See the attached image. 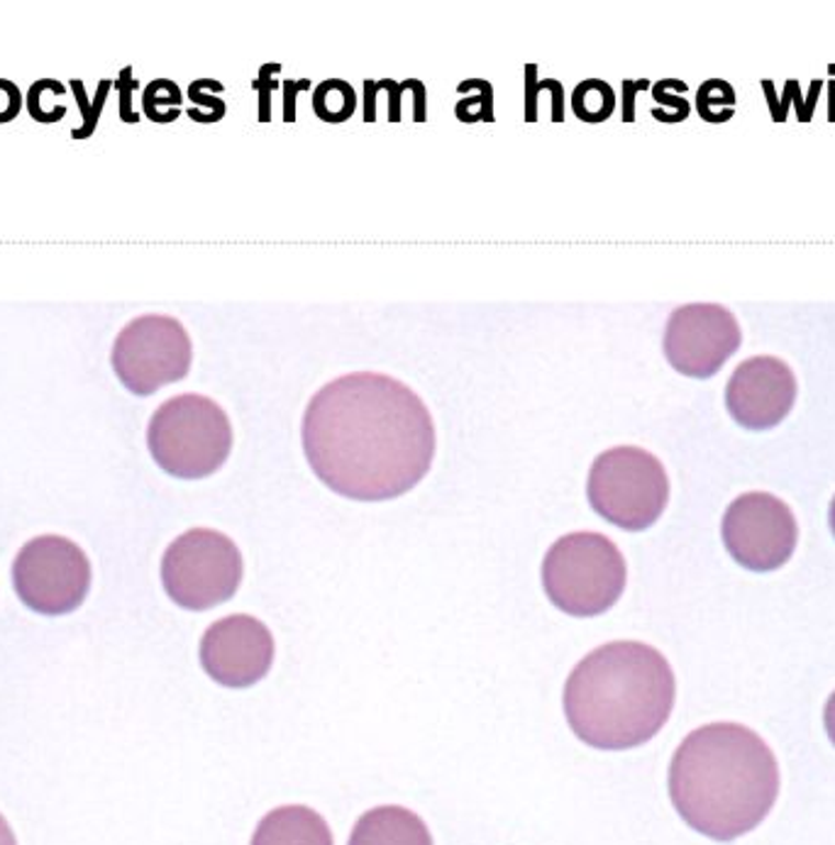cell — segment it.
<instances>
[{
  "label": "cell",
  "instance_id": "cell-1",
  "mask_svg": "<svg viewBox=\"0 0 835 845\" xmlns=\"http://www.w3.org/2000/svg\"><path fill=\"white\" fill-rule=\"evenodd\" d=\"M301 438L318 480L354 502L404 496L436 458L428 406L414 388L379 372H352L325 384L311 398Z\"/></svg>",
  "mask_w": 835,
  "mask_h": 845
},
{
  "label": "cell",
  "instance_id": "cell-2",
  "mask_svg": "<svg viewBox=\"0 0 835 845\" xmlns=\"http://www.w3.org/2000/svg\"><path fill=\"white\" fill-rule=\"evenodd\" d=\"M777 795L775 753L747 725H701L672 757V804L693 831L713 841H735L760 826Z\"/></svg>",
  "mask_w": 835,
  "mask_h": 845
},
{
  "label": "cell",
  "instance_id": "cell-3",
  "mask_svg": "<svg viewBox=\"0 0 835 845\" xmlns=\"http://www.w3.org/2000/svg\"><path fill=\"white\" fill-rule=\"evenodd\" d=\"M675 691V672L659 650L616 641L572 669L562 701L579 741L599 751H631L663 731Z\"/></svg>",
  "mask_w": 835,
  "mask_h": 845
},
{
  "label": "cell",
  "instance_id": "cell-4",
  "mask_svg": "<svg viewBox=\"0 0 835 845\" xmlns=\"http://www.w3.org/2000/svg\"><path fill=\"white\" fill-rule=\"evenodd\" d=\"M628 567L623 552L601 533H567L542 560V587L560 611L591 619L623 597Z\"/></svg>",
  "mask_w": 835,
  "mask_h": 845
},
{
  "label": "cell",
  "instance_id": "cell-5",
  "mask_svg": "<svg viewBox=\"0 0 835 845\" xmlns=\"http://www.w3.org/2000/svg\"><path fill=\"white\" fill-rule=\"evenodd\" d=\"M151 458L177 480L218 472L233 450V426L213 398L181 394L165 401L147 426Z\"/></svg>",
  "mask_w": 835,
  "mask_h": 845
},
{
  "label": "cell",
  "instance_id": "cell-6",
  "mask_svg": "<svg viewBox=\"0 0 835 845\" xmlns=\"http://www.w3.org/2000/svg\"><path fill=\"white\" fill-rule=\"evenodd\" d=\"M587 498L596 514L623 530H645L665 514L669 480L653 452L621 446L594 460Z\"/></svg>",
  "mask_w": 835,
  "mask_h": 845
},
{
  "label": "cell",
  "instance_id": "cell-7",
  "mask_svg": "<svg viewBox=\"0 0 835 845\" xmlns=\"http://www.w3.org/2000/svg\"><path fill=\"white\" fill-rule=\"evenodd\" d=\"M242 570L240 548L230 538L213 528H191L161 557V584L181 609L205 611L235 597Z\"/></svg>",
  "mask_w": 835,
  "mask_h": 845
},
{
  "label": "cell",
  "instance_id": "cell-8",
  "mask_svg": "<svg viewBox=\"0 0 835 845\" xmlns=\"http://www.w3.org/2000/svg\"><path fill=\"white\" fill-rule=\"evenodd\" d=\"M193 348L183 325L161 313L129 320L113 345V370L127 392L149 396L181 382L191 370Z\"/></svg>",
  "mask_w": 835,
  "mask_h": 845
},
{
  "label": "cell",
  "instance_id": "cell-9",
  "mask_svg": "<svg viewBox=\"0 0 835 845\" xmlns=\"http://www.w3.org/2000/svg\"><path fill=\"white\" fill-rule=\"evenodd\" d=\"M13 584L27 609L64 616L79 609L89 594L91 562L69 538L40 536L18 552Z\"/></svg>",
  "mask_w": 835,
  "mask_h": 845
},
{
  "label": "cell",
  "instance_id": "cell-10",
  "mask_svg": "<svg viewBox=\"0 0 835 845\" xmlns=\"http://www.w3.org/2000/svg\"><path fill=\"white\" fill-rule=\"evenodd\" d=\"M731 557L753 572H772L794 555L799 528L791 508L767 492L737 496L721 523Z\"/></svg>",
  "mask_w": 835,
  "mask_h": 845
},
{
  "label": "cell",
  "instance_id": "cell-11",
  "mask_svg": "<svg viewBox=\"0 0 835 845\" xmlns=\"http://www.w3.org/2000/svg\"><path fill=\"white\" fill-rule=\"evenodd\" d=\"M743 342L741 325L719 303H687L672 313L665 328V357L679 374L709 379Z\"/></svg>",
  "mask_w": 835,
  "mask_h": 845
},
{
  "label": "cell",
  "instance_id": "cell-12",
  "mask_svg": "<svg viewBox=\"0 0 835 845\" xmlns=\"http://www.w3.org/2000/svg\"><path fill=\"white\" fill-rule=\"evenodd\" d=\"M274 635L252 616H225L205 631L201 665L213 681L242 689L264 679L274 663Z\"/></svg>",
  "mask_w": 835,
  "mask_h": 845
},
{
  "label": "cell",
  "instance_id": "cell-13",
  "mask_svg": "<svg viewBox=\"0 0 835 845\" xmlns=\"http://www.w3.org/2000/svg\"><path fill=\"white\" fill-rule=\"evenodd\" d=\"M797 401V376L779 357H751L735 367L725 386V406L735 422L767 430L782 422Z\"/></svg>",
  "mask_w": 835,
  "mask_h": 845
},
{
  "label": "cell",
  "instance_id": "cell-14",
  "mask_svg": "<svg viewBox=\"0 0 835 845\" xmlns=\"http://www.w3.org/2000/svg\"><path fill=\"white\" fill-rule=\"evenodd\" d=\"M347 845H432V836L414 811L388 804L362 814Z\"/></svg>",
  "mask_w": 835,
  "mask_h": 845
},
{
  "label": "cell",
  "instance_id": "cell-15",
  "mask_svg": "<svg viewBox=\"0 0 835 845\" xmlns=\"http://www.w3.org/2000/svg\"><path fill=\"white\" fill-rule=\"evenodd\" d=\"M252 845H332L328 821L311 807H279L257 823Z\"/></svg>",
  "mask_w": 835,
  "mask_h": 845
},
{
  "label": "cell",
  "instance_id": "cell-16",
  "mask_svg": "<svg viewBox=\"0 0 835 845\" xmlns=\"http://www.w3.org/2000/svg\"><path fill=\"white\" fill-rule=\"evenodd\" d=\"M572 108L584 123H603L616 108L613 89L599 79L582 81L572 93Z\"/></svg>",
  "mask_w": 835,
  "mask_h": 845
},
{
  "label": "cell",
  "instance_id": "cell-17",
  "mask_svg": "<svg viewBox=\"0 0 835 845\" xmlns=\"http://www.w3.org/2000/svg\"><path fill=\"white\" fill-rule=\"evenodd\" d=\"M357 93L347 81L330 79L313 93V111L328 123H345L354 113Z\"/></svg>",
  "mask_w": 835,
  "mask_h": 845
},
{
  "label": "cell",
  "instance_id": "cell-18",
  "mask_svg": "<svg viewBox=\"0 0 835 845\" xmlns=\"http://www.w3.org/2000/svg\"><path fill=\"white\" fill-rule=\"evenodd\" d=\"M697 108L699 115L709 123H725L731 121L735 113V91L729 81L711 79L699 89L697 93Z\"/></svg>",
  "mask_w": 835,
  "mask_h": 845
},
{
  "label": "cell",
  "instance_id": "cell-19",
  "mask_svg": "<svg viewBox=\"0 0 835 845\" xmlns=\"http://www.w3.org/2000/svg\"><path fill=\"white\" fill-rule=\"evenodd\" d=\"M181 91L171 81H155L145 91V113L157 123H171L179 115Z\"/></svg>",
  "mask_w": 835,
  "mask_h": 845
},
{
  "label": "cell",
  "instance_id": "cell-20",
  "mask_svg": "<svg viewBox=\"0 0 835 845\" xmlns=\"http://www.w3.org/2000/svg\"><path fill=\"white\" fill-rule=\"evenodd\" d=\"M20 91L15 83L0 79V123H10L20 111Z\"/></svg>",
  "mask_w": 835,
  "mask_h": 845
},
{
  "label": "cell",
  "instance_id": "cell-21",
  "mask_svg": "<svg viewBox=\"0 0 835 845\" xmlns=\"http://www.w3.org/2000/svg\"><path fill=\"white\" fill-rule=\"evenodd\" d=\"M669 89H672V81H659L655 86V99L659 103H665L667 108H672V123H679L689 115V103L685 99H679V95H669Z\"/></svg>",
  "mask_w": 835,
  "mask_h": 845
},
{
  "label": "cell",
  "instance_id": "cell-22",
  "mask_svg": "<svg viewBox=\"0 0 835 845\" xmlns=\"http://www.w3.org/2000/svg\"><path fill=\"white\" fill-rule=\"evenodd\" d=\"M823 721H826L828 739H831L833 745H835V691H833L831 699H828V703H826V713H823Z\"/></svg>",
  "mask_w": 835,
  "mask_h": 845
},
{
  "label": "cell",
  "instance_id": "cell-23",
  "mask_svg": "<svg viewBox=\"0 0 835 845\" xmlns=\"http://www.w3.org/2000/svg\"><path fill=\"white\" fill-rule=\"evenodd\" d=\"M0 845H18V841L13 836V829H10V823L5 821L3 814H0Z\"/></svg>",
  "mask_w": 835,
  "mask_h": 845
},
{
  "label": "cell",
  "instance_id": "cell-24",
  "mask_svg": "<svg viewBox=\"0 0 835 845\" xmlns=\"http://www.w3.org/2000/svg\"><path fill=\"white\" fill-rule=\"evenodd\" d=\"M831 530H833V536H835V496H833V502H831Z\"/></svg>",
  "mask_w": 835,
  "mask_h": 845
}]
</instances>
